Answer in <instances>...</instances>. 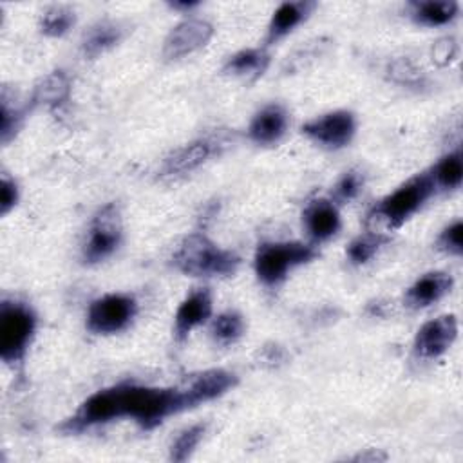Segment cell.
<instances>
[{"label": "cell", "mask_w": 463, "mask_h": 463, "mask_svg": "<svg viewBox=\"0 0 463 463\" xmlns=\"http://www.w3.org/2000/svg\"><path fill=\"white\" fill-rule=\"evenodd\" d=\"M456 54V43L452 38H443V40H438L432 47V60L438 63V65H447Z\"/></svg>", "instance_id": "obj_32"}, {"label": "cell", "mask_w": 463, "mask_h": 463, "mask_svg": "<svg viewBox=\"0 0 463 463\" xmlns=\"http://www.w3.org/2000/svg\"><path fill=\"white\" fill-rule=\"evenodd\" d=\"M434 179L429 172L418 174L409 179L405 184L396 188L392 194L383 197L371 212L369 219L383 221L391 228H398L403 224L412 213H416L421 204L434 192Z\"/></svg>", "instance_id": "obj_4"}, {"label": "cell", "mask_w": 463, "mask_h": 463, "mask_svg": "<svg viewBox=\"0 0 463 463\" xmlns=\"http://www.w3.org/2000/svg\"><path fill=\"white\" fill-rule=\"evenodd\" d=\"M181 411H186L183 389L119 383L90 394L60 429L81 432L116 418H132L143 429H154L165 418Z\"/></svg>", "instance_id": "obj_1"}, {"label": "cell", "mask_w": 463, "mask_h": 463, "mask_svg": "<svg viewBox=\"0 0 463 463\" xmlns=\"http://www.w3.org/2000/svg\"><path fill=\"white\" fill-rule=\"evenodd\" d=\"M302 221L309 237L317 242L331 239L340 230L338 208L329 199L311 201L302 213Z\"/></svg>", "instance_id": "obj_15"}, {"label": "cell", "mask_w": 463, "mask_h": 463, "mask_svg": "<svg viewBox=\"0 0 463 463\" xmlns=\"http://www.w3.org/2000/svg\"><path fill=\"white\" fill-rule=\"evenodd\" d=\"M74 11L67 5H51L42 13L40 31L47 36H63L74 25Z\"/></svg>", "instance_id": "obj_24"}, {"label": "cell", "mask_w": 463, "mask_h": 463, "mask_svg": "<svg viewBox=\"0 0 463 463\" xmlns=\"http://www.w3.org/2000/svg\"><path fill=\"white\" fill-rule=\"evenodd\" d=\"M389 76L392 81L400 83V85H407V87H414V85H421L423 81V74L418 67H414L407 58H400L394 60L389 65Z\"/></svg>", "instance_id": "obj_28"}, {"label": "cell", "mask_w": 463, "mask_h": 463, "mask_svg": "<svg viewBox=\"0 0 463 463\" xmlns=\"http://www.w3.org/2000/svg\"><path fill=\"white\" fill-rule=\"evenodd\" d=\"M212 315V295L206 288H197L190 291L179 304L174 317V335L179 342L188 338V335L204 324Z\"/></svg>", "instance_id": "obj_12"}, {"label": "cell", "mask_w": 463, "mask_h": 463, "mask_svg": "<svg viewBox=\"0 0 463 463\" xmlns=\"http://www.w3.org/2000/svg\"><path fill=\"white\" fill-rule=\"evenodd\" d=\"M385 241L387 239L382 233H376V232L358 235L347 246V257L356 266L365 264L367 260H371L376 255V251L385 244Z\"/></svg>", "instance_id": "obj_25"}, {"label": "cell", "mask_w": 463, "mask_h": 463, "mask_svg": "<svg viewBox=\"0 0 463 463\" xmlns=\"http://www.w3.org/2000/svg\"><path fill=\"white\" fill-rule=\"evenodd\" d=\"M204 430H206V425H203V423H197V425H192V427L181 430L170 447V459L177 461V463L186 461L194 454L199 441L203 439Z\"/></svg>", "instance_id": "obj_26"}, {"label": "cell", "mask_w": 463, "mask_h": 463, "mask_svg": "<svg viewBox=\"0 0 463 463\" xmlns=\"http://www.w3.org/2000/svg\"><path fill=\"white\" fill-rule=\"evenodd\" d=\"M172 262L184 275L226 277L237 271L241 259L235 251L219 248L210 237L195 232L184 237L175 250Z\"/></svg>", "instance_id": "obj_2"}, {"label": "cell", "mask_w": 463, "mask_h": 463, "mask_svg": "<svg viewBox=\"0 0 463 463\" xmlns=\"http://www.w3.org/2000/svg\"><path fill=\"white\" fill-rule=\"evenodd\" d=\"M219 148V143H215L210 137H201L195 141H190L179 148H175L170 156L165 157L161 172L163 175H183L188 174L201 165H204Z\"/></svg>", "instance_id": "obj_13"}, {"label": "cell", "mask_w": 463, "mask_h": 463, "mask_svg": "<svg viewBox=\"0 0 463 463\" xmlns=\"http://www.w3.org/2000/svg\"><path fill=\"white\" fill-rule=\"evenodd\" d=\"M18 201V186L14 179L7 177V174H2V183H0V213L7 215Z\"/></svg>", "instance_id": "obj_31"}, {"label": "cell", "mask_w": 463, "mask_h": 463, "mask_svg": "<svg viewBox=\"0 0 463 463\" xmlns=\"http://www.w3.org/2000/svg\"><path fill=\"white\" fill-rule=\"evenodd\" d=\"M237 385V376L226 369H208L194 376L188 385L181 387L186 409L215 400Z\"/></svg>", "instance_id": "obj_11"}, {"label": "cell", "mask_w": 463, "mask_h": 463, "mask_svg": "<svg viewBox=\"0 0 463 463\" xmlns=\"http://www.w3.org/2000/svg\"><path fill=\"white\" fill-rule=\"evenodd\" d=\"M213 36V25L204 18H184L166 34L163 43V56L166 60L184 58L203 49Z\"/></svg>", "instance_id": "obj_9"}, {"label": "cell", "mask_w": 463, "mask_h": 463, "mask_svg": "<svg viewBox=\"0 0 463 463\" xmlns=\"http://www.w3.org/2000/svg\"><path fill=\"white\" fill-rule=\"evenodd\" d=\"M0 105H2L0 107V136H2V143H7L14 136V132L18 130L24 119V109L11 105L4 92H2Z\"/></svg>", "instance_id": "obj_27"}, {"label": "cell", "mask_w": 463, "mask_h": 463, "mask_svg": "<svg viewBox=\"0 0 463 463\" xmlns=\"http://www.w3.org/2000/svg\"><path fill=\"white\" fill-rule=\"evenodd\" d=\"M362 186H364V177H362V174L356 172V170H349V172H345V174L338 179V183H336V186H335V199H336V201H342V203L353 201V199L360 194Z\"/></svg>", "instance_id": "obj_30"}, {"label": "cell", "mask_w": 463, "mask_h": 463, "mask_svg": "<svg viewBox=\"0 0 463 463\" xmlns=\"http://www.w3.org/2000/svg\"><path fill=\"white\" fill-rule=\"evenodd\" d=\"M244 333V320L237 311H224L212 322V336L219 345L235 344Z\"/></svg>", "instance_id": "obj_23"}, {"label": "cell", "mask_w": 463, "mask_h": 463, "mask_svg": "<svg viewBox=\"0 0 463 463\" xmlns=\"http://www.w3.org/2000/svg\"><path fill=\"white\" fill-rule=\"evenodd\" d=\"M121 36H123V29L119 24L110 20L98 22L85 33L81 40V52L83 56L96 58L105 51H109L110 47H114L121 40Z\"/></svg>", "instance_id": "obj_19"}, {"label": "cell", "mask_w": 463, "mask_h": 463, "mask_svg": "<svg viewBox=\"0 0 463 463\" xmlns=\"http://www.w3.org/2000/svg\"><path fill=\"white\" fill-rule=\"evenodd\" d=\"M315 9L313 2H284L280 4L269 24H268V31H266V45H271L279 40H282L284 36H288L297 25H300Z\"/></svg>", "instance_id": "obj_16"}, {"label": "cell", "mask_w": 463, "mask_h": 463, "mask_svg": "<svg viewBox=\"0 0 463 463\" xmlns=\"http://www.w3.org/2000/svg\"><path fill=\"white\" fill-rule=\"evenodd\" d=\"M269 65V54L262 47H250L232 54L224 63V72L241 78L246 81H253L260 78Z\"/></svg>", "instance_id": "obj_18"}, {"label": "cell", "mask_w": 463, "mask_h": 463, "mask_svg": "<svg viewBox=\"0 0 463 463\" xmlns=\"http://www.w3.org/2000/svg\"><path fill=\"white\" fill-rule=\"evenodd\" d=\"M432 179L434 184L441 186V188H458L461 184V177H463V156L461 150H454L449 152L447 156H443L436 166L432 168Z\"/></svg>", "instance_id": "obj_22"}, {"label": "cell", "mask_w": 463, "mask_h": 463, "mask_svg": "<svg viewBox=\"0 0 463 463\" xmlns=\"http://www.w3.org/2000/svg\"><path fill=\"white\" fill-rule=\"evenodd\" d=\"M317 257V250L304 242H262L255 253V273L264 286H277L286 275Z\"/></svg>", "instance_id": "obj_5"}, {"label": "cell", "mask_w": 463, "mask_h": 463, "mask_svg": "<svg viewBox=\"0 0 463 463\" xmlns=\"http://www.w3.org/2000/svg\"><path fill=\"white\" fill-rule=\"evenodd\" d=\"M387 456L383 454V452H380V450H374V449H367L365 452H360L358 456H354L353 459L354 461H382V459H385Z\"/></svg>", "instance_id": "obj_33"}, {"label": "cell", "mask_w": 463, "mask_h": 463, "mask_svg": "<svg viewBox=\"0 0 463 463\" xmlns=\"http://www.w3.org/2000/svg\"><path fill=\"white\" fill-rule=\"evenodd\" d=\"M137 313V302L127 293H107L90 302L87 329L96 335H114L130 326Z\"/></svg>", "instance_id": "obj_6"}, {"label": "cell", "mask_w": 463, "mask_h": 463, "mask_svg": "<svg viewBox=\"0 0 463 463\" xmlns=\"http://www.w3.org/2000/svg\"><path fill=\"white\" fill-rule=\"evenodd\" d=\"M411 16L416 24L427 27H438L452 22L458 14V4L452 0H425V2H412Z\"/></svg>", "instance_id": "obj_20"}, {"label": "cell", "mask_w": 463, "mask_h": 463, "mask_svg": "<svg viewBox=\"0 0 463 463\" xmlns=\"http://www.w3.org/2000/svg\"><path fill=\"white\" fill-rule=\"evenodd\" d=\"M121 242V222L116 204H105L94 215L87 241L83 244V260L96 264L109 259Z\"/></svg>", "instance_id": "obj_7"}, {"label": "cell", "mask_w": 463, "mask_h": 463, "mask_svg": "<svg viewBox=\"0 0 463 463\" xmlns=\"http://www.w3.org/2000/svg\"><path fill=\"white\" fill-rule=\"evenodd\" d=\"M458 336V320L454 315H441L425 322L414 338V353L432 360L441 356Z\"/></svg>", "instance_id": "obj_10"}, {"label": "cell", "mask_w": 463, "mask_h": 463, "mask_svg": "<svg viewBox=\"0 0 463 463\" xmlns=\"http://www.w3.org/2000/svg\"><path fill=\"white\" fill-rule=\"evenodd\" d=\"M36 329L34 311L20 300L0 304V358L7 365L24 360Z\"/></svg>", "instance_id": "obj_3"}, {"label": "cell", "mask_w": 463, "mask_h": 463, "mask_svg": "<svg viewBox=\"0 0 463 463\" xmlns=\"http://www.w3.org/2000/svg\"><path fill=\"white\" fill-rule=\"evenodd\" d=\"M71 81L63 71L47 74L34 89L33 103H43L47 107H58L69 99Z\"/></svg>", "instance_id": "obj_21"}, {"label": "cell", "mask_w": 463, "mask_h": 463, "mask_svg": "<svg viewBox=\"0 0 463 463\" xmlns=\"http://www.w3.org/2000/svg\"><path fill=\"white\" fill-rule=\"evenodd\" d=\"M452 288V277L445 271H430L420 277L405 293L407 306L414 309L427 307L438 302Z\"/></svg>", "instance_id": "obj_17"}, {"label": "cell", "mask_w": 463, "mask_h": 463, "mask_svg": "<svg viewBox=\"0 0 463 463\" xmlns=\"http://www.w3.org/2000/svg\"><path fill=\"white\" fill-rule=\"evenodd\" d=\"M302 132L322 146L342 148L351 143L356 132V119L349 110H333L302 125Z\"/></svg>", "instance_id": "obj_8"}, {"label": "cell", "mask_w": 463, "mask_h": 463, "mask_svg": "<svg viewBox=\"0 0 463 463\" xmlns=\"http://www.w3.org/2000/svg\"><path fill=\"white\" fill-rule=\"evenodd\" d=\"M194 5H197V2H174V4H172L174 9H190V7H194Z\"/></svg>", "instance_id": "obj_34"}, {"label": "cell", "mask_w": 463, "mask_h": 463, "mask_svg": "<svg viewBox=\"0 0 463 463\" xmlns=\"http://www.w3.org/2000/svg\"><path fill=\"white\" fill-rule=\"evenodd\" d=\"M288 128V112L282 105L271 103L262 107L248 127V136L257 145H275L282 139Z\"/></svg>", "instance_id": "obj_14"}, {"label": "cell", "mask_w": 463, "mask_h": 463, "mask_svg": "<svg viewBox=\"0 0 463 463\" xmlns=\"http://www.w3.org/2000/svg\"><path fill=\"white\" fill-rule=\"evenodd\" d=\"M438 248L449 255L463 253V222L454 221L438 237Z\"/></svg>", "instance_id": "obj_29"}]
</instances>
